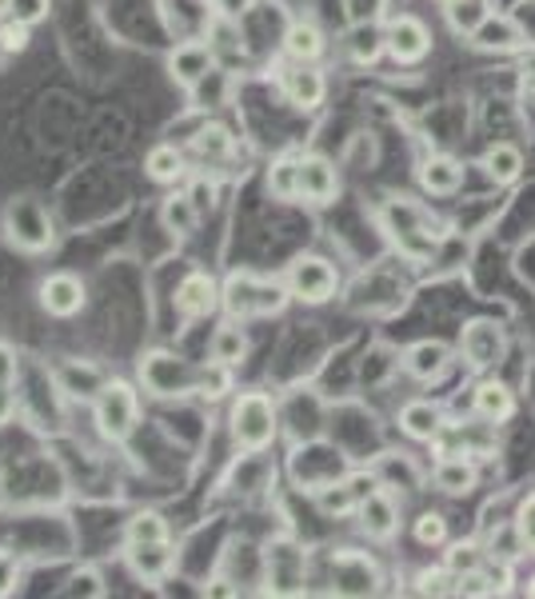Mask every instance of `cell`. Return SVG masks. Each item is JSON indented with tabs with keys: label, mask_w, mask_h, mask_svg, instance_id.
<instances>
[{
	"label": "cell",
	"mask_w": 535,
	"mask_h": 599,
	"mask_svg": "<svg viewBox=\"0 0 535 599\" xmlns=\"http://www.w3.org/2000/svg\"><path fill=\"white\" fill-rule=\"evenodd\" d=\"M56 379H61V388L68 392L73 399H96V392L105 388V372L96 368V364H64L61 372H56Z\"/></svg>",
	"instance_id": "cell-31"
},
{
	"label": "cell",
	"mask_w": 535,
	"mask_h": 599,
	"mask_svg": "<svg viewBox=\"0 0 535 599\" xmlns=\"http://www.w3.org/2000/svg\"><path fill=\"white\" fill-rule=\"evenodd\" d=\"M212 360H221L228 368H240L248 360V332H244V320H224L216 332H212Z\"/></svg>",
	"instance_id": "cell-28"
},
{
	"label": "cell",
	"mask_w": 535,
	"mask_h": 599,
	"mask_svg": "<svg viewBox=\"0 0 535 599\" xmlns=\"http://www.w3.org/2000/svg\"><path fill=\"white\" fill-rule=\"evenodd\" d=\"M212 73H216V49H212V41H180L169 53V76L184 93H192Z\"/></svg>",
	"instance_id": "cell-15"
},
{
	"label": "cell",
	"mask_w": 535,
	"mask_h": 599,
	"mask_svg": "<svg viewBox=\"0 0 535 599\" xmlns=\"http://www.w3.org/2000/svg\"><path fill=\"white\" fill-rule=\"evenodd\" d=\"M196 364L180 360L176 352H148L140 360V384H145L148 396L157 399H180V396H196Z\"/></svg>",
	"instance_id": "cell-4"
},
{
	"label": "cell",
	"mask_w": 535,
	"mask_h": 599,
	"mask_svg": "<svg viewBox=\"0 0 535 599\" xmlns=\"http://www.w3.org/2000/svg\"><path fill=\"white\" fill-rule=\"evenodd\" d=\"M169 539V520L157 512H137L125 524V544H164Z\"/></svg>",
	"instance_id": "cell-35"
},
{
	"label": "cell",
	"mask_w": 535,
	"mask_h": 599,
	"mask_svg": "<svg viewBox=\"0 0 535 599\" xmlns=\"http://www.w3.org/2000/svg\"><path fill=\"white\" fill-rule=\"evenodd\" d=\"M488 12H492L488 9V0H456V4H448V21H451V29L468 36Z\"/></svg>",
	"instance_id": "cell-41"
},
{
	"label": "cell",
	"mask_w": 535,
	"mask_h": 599,
	"mask_svg": "<svg viewBox=\"0 0 535 599\" xmlns=\"http://www.w3.org/2000/svg\"><path fill=\"white\" fill-rule=\"evenodd\" d=\"M12 17L24 24H41L49 17V0H12Z\"/></svg>",
	"instance_id": "cell-46"
},
{
	"label": "cell",
	"mask_w": 535,
	"mask_h": 599,
	"mask_svg": "<svg viewBox=\"0 0 535 599\" xmlns=\"http://www.w3.org/2000/svg\"><path fill=\"white\" fill-rule=\"evenodd\" d=\"M145 172L148 180H157V184H176V180L189 177V160H184V152H180L176 145H157V148H148Z\"/></svg>",
	"instance_id": "cell-30"
},
{
	"label": "cell",
	"mask_w": 535,
	"mask_h": 599,
	"mask_svg": "<svg viewBox=\"0 0 535 599\" xmlns=\"http://www.w3.org/2000/svg\"><path fill=\"white\" fill-rule=\"evenodd\" d=\"M448 428V411L443 404L436 399H408L404 408H399V431L416 443H431L440 431Z\"/></svg>",
	"instance_id": "cell-21"
},
{
	"label": "cell",
	"mask_w": 535,
	"mask_h": 599,
	"mask_svg": "<svg viewBox=\"0 0 535 599\" xmlns=\"http://www.w3.org/2000/svg\"><path fill=\"white\" fill-rule=\"evenodd\" d=\"M17 576H21V564H17L9 552H0V596H9L12 584H17Z\"/></svg>",
	"instance_id": "cell-47"
},
{
	"label": "cell",
	"mask_w": 535,
	"mask_h": 599,
	"mask_svg": "<svg viewBox=\"0 0 535 599\" xmlns=\"http://www.w3.org/2000/svg\"><path fill=\"white\" fill-rule=\"evenodd\" d=\"M17 372H21V364H17V352H12L9 344H0V384H9V388H12Z\"/></svg>",
	"instance_id": "cell-48"
},
{
	"label": "cell",
	"mask_w": 535,
	"mask_h": 599,
	"mask_svg": "<svg viewBox=\"0 0 535 599\" xmlns=\"http://www.w3.org/2000/svg\"><path fill=\"white\" fill-rule=\"evenodd\" d=\"M125 559H128V568H132V576L145 579V584L169 579L172 564H176L169 539H164V544H125Z\"/></svg>",
	"instance_id": "cell-22"
},
{
	"label": "cell",
	"mask_w": 535,
	"mask_h": 599,
	"mask_svg": "<svg viewBox=\"0 0 535 599\" xmlns=\"http://www.w3.org/2000/svg\"><path fill=\"white\" fill-rule=\"evenodd\" d=\"M93 416L105 440H128L140 424V392L128 379H105V388L93 399Z\"/></svg>",
	"instance_id": "cell-3"
},
{
	"label": "cell",
	"mask_w": 535,
	"mask_h": 599,
	"mask_svg": "<svg viewBox=\"0 0 535 599\" xmlns=\"http://www.w3.org/2000/svg\"><path fill=\"white\" fill-rule=\"evenodd\" d=\"M463 184V164L448 152H431L420 164V189L428 196H456Z\"/></svg>",
	"instance_id": "cell-25"
},
{
	"label": "cell",
	"mask_w": 535,
	"mask_h": 599,
	"mask_svg": "<svg viewBox=\"0 0 535 599\" xmlns=\"http://www.w3.org/2000/svg\"><path fill=\"white\" fill-rule=\"evenodd\" d=\"M472 49L480 53H520L527 49V29L507 12H488L472 32H468Z\"/></svg>",
	"instance_id": "cell-14"
},
{
	"label": "cell",
	"mask_w": 535,
	"mask_h": 599,
	"mask_svg": "<svg viewBox=\"0 0 535 599\" xmlns=\"http://www.w3.org/2000/svg\"><path fill=\"white\" fill-rule=\"evenodd\" d=\"M280 93L292 108H304V113H312V108L324 105L328 81H324V73H320L315 64H292V68H283V73H280Z\"/></svg>",
	"instance_id": "cell-17"
},
{
	"label": "cell",
	"mask_w": 535,
	"mask_h": 599,
	"mask_svg": "<svg viewBox=\"0 0 535 599\" xmlns=\"http://www.w3.org/2000/svg\"><path fill=\"white\" fill-rule=\"evenodd\" d=\"M475 416H483L488 424H507L515 416V392L504 379H480L472 396Z\"/></svg>",
	"instance_id": "cell-26"
},
{
	"label": "cell",
	"mask_w": 535,
	"mask_h": 599,
	"mask_svg": "<svg viewBox=\"0 0 535 599\" xmlns=\"http://www.w3.org/2000/svg\"><path fill=\"white\" fill-rule=\"evenodd\" d=\"M292 292L283 280L260 272H232L221 285V308L232 320H268V315H280L288 308Z\"/></svg>",
	"instance_id": "cell-1"
},
{
	"label": "cell",
	"mask_w": 535,
	"mask_h": 599,
	"mask_svg": "<svg viewBox=\"0 0 535 599\" xmlns=\"http://www.w3.org/2000/svg\"><path fill=\"white\" fill-rule=\"evenodd\" d=\"M232 392V368L221 364V360H208V364H200L196 372V396L200 399H224Z\"/></svg>",
	"instance_id": "cell-37"
},
{
	"label": "cell",
	"mask_w": 535,
	"mask_h": 599,
	"mask_svg": "<svg viewBox=\"0 0 535 599\" xmlns=\"http://www.w3.org/2000/svg\"><path fill=\"white\" fill-rule=\"evenodd\" d=\"M440 4H443V9H448V4H456V0H440Z\"/></svg>",
	"instance_id": "cell-51"
},
{
	"label": "cell",
	"mask_w": 535,
	"mask_h": 599,
	"mask_svg": "<svg viewBox=\"0 0 535 599\" xmlns=\"http://www.w3.org/2000/svg\"><path fill=\"white\" fill-rule=\"evenodd\" d=\"M384 576H379V564L367 552H352V547H340L332 556V591L336 596H376Z\"/></svg>",
	"instance_id": "cell-9"
},
{
	"label": "cell",
	"mask_w": 535,
	"mask_h": 599,
	"mask_svg": "<svg viewBox=\"0 0 535 599\" xmlns=\"http://www.w3.org/2000/svg\"><path fill=\"white\" fill-rule=\"evenodd\" d=\"M232 148H236V140H232V132L224 125H204L192 137V152H196L200 160H228Z\"/></svg>",
	"instance_id": "cell-34"
},
{
	"label": "cell",
	"mask_w": 535,
	"mask_h": 599,
	"mask_svg": "<svg viewBox=\"0 0 535 599\" xmlns=\"http://www.w3.org/2000/svg\"><path fill=\"white\" fill-rule=\"evenodd\" d=\"M480 169L488 172V180L492 184H515V180L524 177V152L515 145H507V140H500V145H492L488 152H483V160H480Z\"/></svg>",
	"instance_id": "cell-27"
},
{
	"label": "cell",
	"mask_w": 535,
	"mask_h": 599,
	"mask_svg": "<svg viewBox=\"0 0 535 599\" xmlns=\"http://www.w3.org/2000/svg\"><path fill=\"white\" fill-rule=\"evenodd\" d=\"M64 596H88V599H100V596H105V584H100V576H96L93 568H81L73 579H68V588H64Z\"/></svg>",
	"instance_id": "cell-44"
},
{
	"label": "cell",
	"mask_w": 535,
	"mask_h": 599,
	"mask_svg": "<svg viewBox=\"0 0 535 599\" xmlns=\"http://www.w3.org/2000/svg\"><path fill=\"white\" fill-rule=\"evenodd\" d=\"M268 192L276 200H300V157H280L268 172Z\"/></svg>",
	"instance_id": "cell-36"
},
{
	"label": "cell",
	"mask_w": 535,
	"mask_h": 599,
	"mask_svg": "<svg viewBox=\"0 0 535 599\" xmlns=\"http://www.w3.org/2000/svg\"><path fill=\"white\" fill-rule=\"evenodd\" d=\"M411 536L424 547H443L448 544V520H443L440 512H420L416 524H411Z\"/></svg>",
	"instance_id": "cell-40"
},
{
	"label": "cell",
	"mask_w": 535,
	"mask_h": 599,
	"mask_svg": "<svg viewBox=\"0 0 535 599\" xmlns=\"http://www.w3.org/2000/svg\"><path fill=\"white\" fill-rule=\"evenodd\" d=\"M320 468H332V472L344 475L347 472V460L332 448V443H308V448H296L292 452V475H296V484L304 488V492H320Z\"/></svg>",
	"instance_id": "cell-19"
},
{
	"label": "cell",
	"mask_w": 535,
	"mask_h": 599,
	"mask_svg": "<svg viewBox=\"0 0 535 599\" xmlns=\"http://www.w3.org/2000/svg\"><path fill=\"white\" fill-rule=\"evenodd\" d=\"M384 44H388V56L396 64H420L431 53V29L420 17L399 12L384 24Z\"/></svg>",
	"instance_id": "cell-11"
},
{
	"label": "cell",
	"mask_w": 535,
	"mask_h": 599,
	"mask_svg": "<svg viewBox=\"0 0 535 599\" xmlns=\"http://www.w3.org/2000/svg\"><path fill=\"white\" fill-rule=\"evenodd\" d=\"M392 0H340L347 24H384Z\"/></svg>",
	"instance_id": "cell-39"
},
{
	"label": "cell",
	"mask_w": 535,
	"mask_h": 599,
	"mask_svg": "<svg viewBox=\"0 0 535 599\" xmlns=\"http://www.w3.org/2000/svg\"><path fill=\"white\" fill-rule=\"evenodd\" d=\"M283 285H288L292 300H300V304H328V300L340 292V272H336V264L324 260V256L304 253L288 264Z\"/></svg>",
	"instance_id": "cell-5"
},
{
	"label": "cell",
	"mask_w": 535,
	"mask_h": 599,
	"mask_svg": "<svg viewBox=\"0 0 535 599\" xmlns=\"http://www.w3.org/2000/svg\"><path fill=\"white\" fill-rule=\"evenodd\" d=\"M176 308L184 320H204L221 308V285L208 272H189L176 288Z\"/></svg>",
	"instance_id": "cell-20"
},
{
	"label": "cell",
	"mask_w": 535,
	"mask_h": 599,
	"mask_svg": "<svg viewBox=\"0 0 535 599\" xmlns=\"http://www.w3.org/2000/svg\"><path fill=\"white\" fill-rule=\"evenodd\" d=\"M264 576H268V591L272 596H300L308 576L304 547L292 539H272L264 547Z\"/></svg>",
	"instance_id": "cell-7"
},
{
	"label": "cell",
	"mask_w": 535,
	"mask_h": 599,
	"mask_svg": "<svg viewBox=\"0 0 535 599\" xmlns=\"http://www.w3.org/2000/svg\"><path fill=\"white\" fill-rule=\"evenodd\" d=\"M29 41H32V24L17 21V17L0 21V53L17 56V53H24V49H29Z\"/></svg>",
	"instance_id": "cell-42"
},
{
	"label": "cell",
	"mask_w": 535,
	"mask_h": 599,
	"mask_svg": "<svg viewBox=\"0 0 535 599\" xmlns=\"http://www.w3.org/2000/svg\"><path fill=\"white\" fill-rule=\"evenodd\" d=\"M431 484L443 495H472L475 484H480V463L468 460V456H443L431 468Z\"/></svg>",
	"instance_id": "cell-24"
},
{
	"label": "cell",
	"mask_w": 535,
	"mask_h": 599,
	"mask_svg": "<svg viewBox=\"0 0 535 599\" xmlns=\"http://www.w3.org/2000/svg\"><path fill=\"white\" fill-rule=\"evenodd\" d=\"M488 547L475 544V539H456V544H448V552H443V564H448L451 571H460V576H472V571L488 568Z\"/></svg>",
	"instance_id": "cell-33"
},
{
	"label": "cell",
	"mask_w": 535,
	"mask_h": 599,
	"mask_svg": "<svg viewBox=\"0 0 535 599\" xmlns=\"http://www.w3.org/2000/svg\"><path fill=\"white\" fill-rule=\"evenodd\" d=\"M160 221H164L169 232H176V236H189L200 221V208L189 200V192H172V196L160 204Z\"/></svg>",
	"instance_id": "cell-32"
},
{
	"label": "cell",
	"mask_w": 535,
	"mask_h": 599,
	"mask_svg": "<svg viewBox=\"0 0 535 599\" xmlns=\"http://www.w3.org/2000/svg\"><path fill=\"white\" fill-rule=\"evenodd\" d=\"M4 232L24 253H44L53 244V221L36 200H12L4 212Z\"/></svg>",
	"instance_id": "cell-8"
},
{
	"label": "cell",
	"mask_w": 535,
	"mask_h": 599,
	"mask_svg": "<svg viewBox=\"0 0 535 599\" xmlns=\"http://www.w3.org/2000/svg\"><path fill=\"white\" fill-rule=\"evenodd\" d=\"M340 196V172L336 164L320 152L300 157V200L304 204H332Z\"/></svg>",
	"instance_id": "cell-18"
},
{
	"label": "cell",
	"mask_w": 535,
	"mask_h": 599,
	"mask_svg": "<svg viewBox=\"0 0 535 599\" xmlns=\"http://www.w3.org/2000/svg\"><path fill=\"white\" fill-rule=\"evenodd\" d=\"M515 532H520V539H524L527 556H535V495H527L524 507H520V515H515Z\"/></svg>",
	"instance_id": "cell-45"
},
{
	"label": "cell",
	"mask_w": 535,
	"mask_h": 599,
	"mask_svg": "<svg viewBox=\"0 0 535 599\" xmlns=\"http://www.w3.org/2000/svg\"><path fill=\"white\" fill-rule=\"evenodd\" d=\"M376 488H379L376 472H344L336 484H328L324 492H315V507H320L324 515L344 520V515H356L360 504H364Z\"/></svg>",
	"instance_id": "cell-10"
},
{
	"label": "cell",
	"mask_w": 535,
	"mask_h": 599,
	"mask_svg": "<svg viewBox=\"0 0 535 599\" xmlns=\"http://www.w3.org/2000/svg\"><path fill=\"white\" fill-rule=\"evenodd\" d=\"M356 520H360V527H364L367 539H376V544H388V539H396V532H399V500L388 492V488L379 484L376 492H372L364 504H360Z\"/></svg>",
	"instance_id": "cell-16"
},
{
	"label": "cell",
	"mask_w": 535,
	"mask_h": 599,
	"mask_svg": "<svg viewBox=\"0 0 535 599\" xmlns=\"http://www.w3.org/2000/svg\"><path fill=\"white\" fill-rule=\"evenodd\" d=\"M12 411H17V396L9 392V384H0V428L12 420Z\"/></svg>",
	"instance_id": "cell-49"
},
{
	"label": "cell",
	"mask_w": 535,
	"mask_h": 599,
	"mask_svg": "<svg viewBox=\"0 0 535 599\" xmlns=\"http://www.w3.org/2000/svg\"><path fill=\"white\" fill-rule=\"evenodd\" d=\"M384 53H388V44H384V29L379 24H347V61L367 68V64H376Z\"/></svg>",
	"instance_id": "cell-29"
},
{
	"label": "cell",
	"mask_w": 535,
	"mask_h": 599,
	"mask_svg": "<svg viewBox=\"0 0 535 599\" xmlns=\"http://www.w3.org/2000/svg\"><path fill=\"white\" fill-rule=\"evenodd\" d=\"M36 296H41L44 312L56 315V320H73L88 304V288L76 272H49L36 288Z\"/></svg>",
	"instance_id": "cell-12"
},
{
	"label": "cell",
	"mask_w": 535,
	"mask_h": 599,
	"mask_svg": "<svg viewBox=\"0 0 535 599\" xmlns=\"http://www.w3.org/2000/svg\"><path fill=\"white\" fill-rule=\"evenodd\" d=\"M460 584L463 576L451 571L448 564H443V568H424L420 576H416V591H420V596H460Z\"/></svg>",
	"instance_id": "cell-38"
},
{
	"label": "cell",
	"mask_w": 535,
	"mask_h": 599,
	"mask_svg": "<svg viewBox=\"0 0 535 599\" xmlns=\"http://www.w3.org/2000/svg\"><path fill=\"white\" fill-rule=\"evenodd\" d=\"M456 347L443 344V340H416V344L404 352V372H408L416 384H440L448 379V372L456 368Z\"/></svg>",
	"instance_id": "cell-13"
},
{
	"label": "cell",
	"mask_w": 535,
	"mask_h": 599,
	"mask_svg": "<svg viewBox=\"0 0 535 599\" xmlns=\"http://www.w3.org/2000/svg\"><path fill=\"white\" fill-rule=\"evenodd\" d=\"M228 431H232V440H236V448H244V452L272 448V440L280 436L276 399L268 396V392H240V396L232 399Z\"/></svg>",
	"instance_id": "cell-2"
},
{
	"label": "cell",
	"mask_w": 535,
	"mask_h": 599,
	"mask_svg": "<svg viewBox=\"0 0 535 599\" xmlns=\"http://www.w3.org/2000/svg\"><path fill=\"white\" fill-rule=\"evenodd\" d=\"M328 53V36L315 21H292L283 29V56L292 64H320Z\"/></svg>",
	"instance_id": "cell-23"
},
{
	"label": "cell",
	"mask_w": 535,
	"mask_h": 599,
	"mask_svg": "<svg viewBox=\"0 0 535 599\" xmlns=\"http://www.w3.org/2000/svg\"><path fill=\"white\" fill-rule=\"evenodd\" d=\"M184 192H189V200L200 208V216L216 208V200H221V184H216V180H208V177H192Z\"/></svg>",
	"instance_id": "cell-43"
},
{
	"label": "cell",
	"mask_w": 535,
	"mask_h": 599,
	"mask_svg": "<svg viewBox=\"0 0 535 599\" xmlns=\"http://www.w3.org/2000/svg\"><path fill=\"white\" fill-rule=\"evenodd\" d=\"M12 17V0H0V21H9Z\"/></svg>",
	"instance_id": "cell-50"
},
{
	"label": "cell",
	"mask_w": 535,
	"mask_h": 599,
	"mask_svg": "<svg viewBox=\"0 0 535 599\" xmlns=\"http://www.w3.org/2000/svg\"><path fill=\"white\" fill-rule=\"evenodd\" d=\"M460 360L468 364L472 372H492L504 364L507 356V336L504 328L495 324V320H488V315H480V320H468L460 332Z\"/></svg>",
	"instance_id": "cell-6"
}]
</instances>
